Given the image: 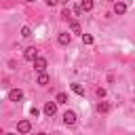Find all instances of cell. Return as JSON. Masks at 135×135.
I'll use <instances>...</instances> for the list:
<instances>
[{
  "label": "cell",
  "mask_w": 135,
  "mask_h": 135,
  "mask_svg": "<svg viewBox=\"0 0 135 135\" xmlns=\"http://www.w3.org/2000/svg\"><path fill=\"white\" fill-rule=\"evenodd\" d=\"M32 63H34V70H36V72H44V70H46V59H44V57H36Z\"/></svg>",
  "instance_id": "3"
},
{
  "label": "cell",
  "mask_w": 135,
  "mask_h": 135,
  "mask_svg": "<svg viewBox=\"0 0 135 135\" xmlns=\"http://www.w3.org/2000/svg\"><path fill=\"white\" fill-rule=\"evenodd\" d=\"M8 99L11 101H21L23 99V91L21 89H11L8 91Z\"/></svg>",
  "instance_id": "6"
},
{
  "label": "cell",
  "mask_w": 135,
  "mask_h": 135,
  "mask_svg": "<svg viewBox=\"0 0 135 135\" xmlns=\"http://www.w3.org/2000/svg\"><path fill=\"white\" fill-rule=\"evenodd\" d=\"M38 135H46V133H38Z\"/></svg>",
  "instance_id": "24"
},
{
  "label": "cell",
  "mask_w": 135,
  "mask_h": 135,
  "mask_svg": "<svg viewBox=\"0 0 135 135\" xmlns=\"http://www.w3.org/2000/svg\"><path fill=\"white\" fill-rule=\"evenodd\" d=\"M110 110H112V105H110L108 101H99V103H97V112H99V114H108Z\"/></svg>",
  "instance_id": "9"
},
{
  "label": "cell",
  "mask_w": 135,
  "mask_h": 135,
  "mask_svg": "<svg viewBox=\"0 0 135 135\" xmlns=\"http://www.w3.org/2000/svg\"><path fill=\"white\" fill-rule=\"evenodd\" d=\"M55 103H68V95H65V93H57Z\"/></svg>",
  "instance_id": "12"
},
{
  "label": "cell",
  "mask_w": 135,
  "mask_h": 135,
  "mask_svg": "<svg viewBox=\"0 0 135 135\" xmlns=\"http://www.w3.org/2000/svg\"><path fill=\"white\" fill-rule=\"evenodd\" d=\"M4 135H17V133H4Z\"/></svg>",
  "instance_id": "22"
},
{
  "label": "cell",
  "mask_w": 135,
  "mask_h": 135,
  "mask_svg": "<svg viewBox=\"0 0 135 135\" xmlns=\"http://www.w3.org/2000/svg\"><path fill=\"white\" fill-rule=\"evenodd\" d=\"M114 13L116 15H124L127 13V4L124 2H114Z\"/></svg>",
  "instance_id": "10"
},
{
  "label": "cell",
  "mask_w": 135,
  "mask_h": 135,
  "mask_svg": "<svg viewBox=\"0 0 135 135\" xmlns=\"http://www.w3.org/2000/svg\"><path fill=\"white\" fill-rule=\"evenodd\" d=\"M51 82V76L46 74V72H40V76H38V80H36V84H40V86H46Z\"/></svg>",
  "instance_id": "8"
},
{
  "label": "cell",
  "mask_w": 135,
  "mask_h": 135,
  "mask_svg": "<svg viewBox=\"0 0 135 135\" xmlns=\"http://www.w3.org/2000/svg\"><path fill=\"white\" fill-rule=\"evenodd\" d=\"M49 6H55V4H59V0H44Z\"/></svg>",
  "instance_id": "20"
},
{
  "label": "cell",
  "mask_w": 135,
  "mask_h": 135,
  "mask_svg": "<svg viewBox=\"0 0 135 135\" xmlns=\"http://www.w3.org/2000/svg\"><path fill=\"white\" fill-rule=\"evenodd\" d=\"M70 30L72 32H80V23L78 21H70Z\"/></svg>",
  "instance_id": "14"
},
{
  "label": "cell",
  "mask_w": 135,
  "mask_h": 135,
  "mask_svg": "<svg viewBox=\"0 0 135 135\" xmlns=\"http://www.w3.org/2000/svg\"><path fill=\"white\" fill-rule=\"evenodd\" d=\"M57 42H59L61 46H68V44L72 42V36H70L68 32H59V36H57Z\"/></svg>",
  "instance_id": "5"
},
{
  "label": "cell",
  "mask_w": 135,
  "mask_h": 135,
  "mask_svg": "<svg viewBox=\"0 0 135 135\" xmlns=\"http://www.w3.org/2000/svg\"><path fill=\"white\" fill-rule=\"evenodd\" d=\"M95 93H97V97H99V99H103V97H105V89H101V86H99Z\"/></svg>",
  "instance_id": "18"
},
{
  "label": "cell",
  "mask_w": 135,
  "mask_h": 135,
  "mask_svg": "<svg viewBox=\"0 0 135 135\" xmlns=\"http://www.w3.org/2000/svg\"><path fill=\"white\" fill-rule=\"evenodd\" d=\"M36 57H38V49H36V46H27V49L23 51V59H25V61H34Z\"/></svg>",
  "instance_id": "1"
},
{
  "label": "cell",
  "mask_w": 135,
  "mask_h": 135,
  "mask_svg": "<svg viewBox=\"0 0 135 135\" xmlns=\"http://www.w3.org/2000/svg\"><path fill=\"white\" fill-rule=\"evenodd\" d=\"M32 131V122L30 120H19L17 122V133H30Z\"/></svg>",
  "instance_id": "4"
},
{
  "label": "cell",
  "mask_w": 135,
  "mask_h": 135,
  "mask_svg": "<svg viewBox=\"0 0 135 135\" xmlns=\"http://www.w3.org/2000/svg\"><path fill=\"white\" fill-rule=\"evenodd\" d=\"M59 2H63V4H65V6H68V0H59Z\"/></svg>",
  "instance_id": "21"
},
{
  "label": "cell",
  "mask_w": 135,
  "mask_h": 135,
  "mask_svg": "<svg viewBox=\"0 0 135 135\" xmlns=\"http://www.w3.org/2000/svg\"><path fill=\"white\" fill-rule=\"evenodd\" d=\"M63 122H65L68 127L76 124V112H74V110H68V112H63Z\"/></svg>",
  "instance_id": "2"
},
{
  "label": "cell",
  "mask_w": 135,
  "mask_h": 135,
  "mask_svg": "<svg viewBox=\"0 0 135 135\" xmlns=\"http://www.w3.org/2000/svg\"><path fill=\"white\" fill-rule=\"evenodd\" d=\"M21 36H23V38H30V36H32V30H30L27 25H25V27H21Z\"/></svg>",
  "instance_id": "15"
},
{
  "label": "cell",
  "mask_w": 135,
  "mask_h": 135,
  "mask_svg": "<svg viewBox=\"0 0 135 135\" xmlns=\"http://www.w3.org/2000/svg\"><path fill=\"white\" fill-rule=\"evenodd\" d=\"M42 112H44L46 116H53V114L57 112V103H55V101H46L44 108H42Z\"/></svg>",
  "instance_id": "7"
},
{
  "label": "cell",
  "mask_w": 135,
  "mask_h": 135,
  "mask_svg": "<svg viewBox=\"0 0 135 135\" xmlns=\"http://www.w3.org/2000/svg\"><path fill=\"white\" fill-rule=\"evenodd\" d=\"M82 42L84 44H93V36L91 34H82Z\"/></svg>",
  "instance_id": "16"
},
{
  "label": "cell",
  "mask_w": 135,
  "mask_h": 135,
  "mask_svg": "<svg viewBox=\"0 0 135 135\" xmlns=\"http://www.w3.org/2000/svg\"><path fill=\"white\" fill-rule=\"evenodd\" d=\"M72 91H74V93H76V95H84V89H82V86H80V84H76V82H74V84H72Z\"/></svg>",
  "instance_id": "13"
},
{
  "label": "cell",
  "mask_w": 135,
  "mask_h": 135,
  "mask_svg": "<svg viewBox=\"0 0 135 135\" xmlns=\"http://www.w3.org/2000/svg\"><path fill=\"white\" fill-rule=\"evenodd\" d=\"M23 2H34V0H23Z\"/></svg>",
  "instance_id": "23"
},
{
  "label": "cell",
  "mask_w": 135,
  "mask_h": 135,
  "mask_svg": "<svg viewBox=\"0 0 135 135\" xmlns=\"http://www.w3.org/2000/svg\"><path fill=\"white\" fill-rule=\"evenodd\" d=\"M78 6H80V11L89 13V11H93V6H95V4H93V0H82V2L78 4Z\"/></svg>",
  "instance_id": "11"
},
{
  "label": "cell",
  "mask_w": 135,
  "mask_h": 135,
  "mask_svg": "<svg viewBox=\"0 0 135 135\" xmlns=\"http://www.w3.org/2000/svg\"><path fill=\"white\" fill-rule=\"evenodd\" d=\"M30 114H32V116H34V118H36V116H38V114H40V110H38V108H32V110H30Z\"/></svg>",
  "instance_id": "19"
},
{
  "label": "cell",
  "mask_w": 135,
  "mask_h": 135,
  "mask_svg": "<svg viewBox=\"0 0 135 135\" xmlns=\"http://www.w3.org/2000/svg\"><path fill=\"white\" fill-rule=\"evenodd\" d=\"M70 17H72V15H70V8H68V6H65V8H63V11H61V19H65V21H68V19H70Z\"/></svg>",
  "instance_id": "17"
}]
</instances>
